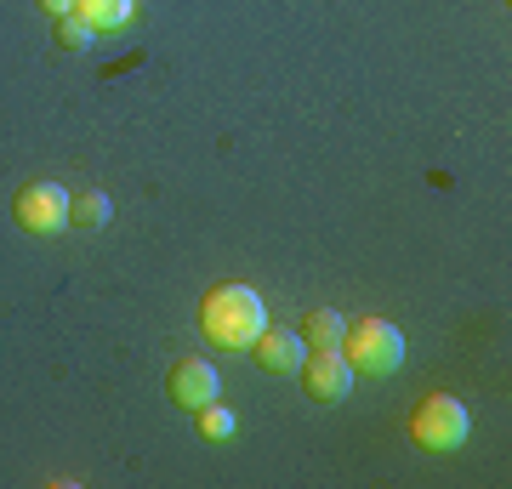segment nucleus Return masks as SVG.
<instances>
[{
	"label": "nucleus",
	"instance_id": "obj_4",
	"mask_svg": "<svg viewBox=\"0 0 512 489\" xmlns=\"http://www.w3.org/2000/svg\"><path fill=\"white\" fill-rule=\"evenodd\" d=\"M23 234H63L69 228V188L63 182H23L18 200H12Z\"/></svg>",
	"mask_w": 512,
	"mask_h": 489
},
{
	"label": "nucleus",
	"instance_id": "obj_5",
	"mask_svg": "<svg viewBox=\"0 0 512 489\" xmlns=\"http://www.w3.org/2000/svg\"><path fill=\"white\" fill-rule=\"evenodd\" d=\"M165 393H171V404H183V410H200V404H211V399L222 393L217 364L177 359V364H171V376H165Z\"/></svg>",
	"mask_w": 512,
	"mask_h": 489
},
{
	"label": "nucleus",
	"instance_id": "obj_8",
	"mask_svg": "<svg viewBox=\"0 0 512 489\" xmlns=\"http://www.w3.org/2000/svg\"><path fill=\"white\" fill-rule=\"evenodd\" d=\"M342 336H348V319H342L336 308L308 313V330H302V342H308V353H342Z\"/></svg>",
	"mask_w": 512,
	"mask_h": 489
},
{
	"label": "nucleus",
	"instance_id": "obj_3",
	"mask_svg": "<svg viewBox=\"0 0 512 489\" xmlns=\"http://www.w3.org/2000/svg\"><path fill=\"white\" fill-rule=\"evenodd\" d=\"M467 427H473L467 404L450 399V393H433V399H421L416 421H410V438L433 455H456L461 444H467Z\"/></svg>",
	"mask_w": 512,
	"mask_h": 489
},
{
	"label": "nucleus",
	"instance_id": "obj_9",
	"mask_svg": "<svg viewBox=\"0 0 512 489\" xmlns=\"http://www.w3.org/2000/svg\"><path fill=\"white\" fill-rule=\"evenodd\" d=\"M74 12L103 35V29H126L137 18V0H74Z\"/></svg>",
	"mask_w": 512,
	"mask_h": 489
},
{
	"label": "nucleus",
	"instance_id": "obj_13",
	"mask_svg": "<svg viewBox=\"0 0 512 489\" xmlns=\"http://www.w3.org/2000/svg\"><path fill=\"white\" fill-rule=\"evenodd\" d=\"M40 12H46V18H69L74 0H40Z\"/></svg>",
	"mask_w": 512,
	"mask_h": 489
},
{
	"label": "nucleus",
	"instance_id": "obj_2",
	"mask_svg": "<svg viewBox=\"0 0 512 489\" xmlns=\"http://www.w3.org/2000/svg\"><path fill=\"white\" fill-rule=\"evenodd\" d=\"M342 359H348L353 370H365V376H393V370L404 364L399 325H387V319H359V325H348Z\"/></svg>",
	"mask_w": 512,
	"mask_h": 489
},
{
	"label": "nucleus",
	"instance_id": "obj_11",
	"mask_svg": "<svg viewBox=\"0 0 512 489\" xmlns=\"http://www.w3.org/2000/svg\"><path fill=\"white\" fill-rule=\"evenodd\" d=\"M194 421H200V433L211 438V444H222V438H234V427H239V421H234V410H222L217 399H211V404H200V410H194Z\"/></svg>",
	"mask_w": 512,
	"mask_h": 489
},
{
	"label": "nucleus",
	"instance_id": "obj_10",
	"mask_svg": "<svg viewBox=\"0 0 512 489\" xmlns=\"http://www.w3.org/2000/svg\"><path fill=\"white\" fill-rule=\"evenodd\" d=\"M109 217H114V205H109V194H97V188H86L80 200H69L74 228H109Z\"/></svg>",
	"mask_w": 512,
	"mask_h": 489
},
{
	"label": "nucleus",
	"instance_id": "obj_12",
	"mask_svg": "<svg viewBox=\"0 0 512 489\" xmlns=\"http://www.w3.org/2000/svg\"><path fill=\"white\" fill-rule=\"evenodd\" d=\"M92 23L80 18V12H69V18H57V46H63V52H86V46H92Z\"/></svg>",
	"mask_w": 512,
	"mask_h": 489
},
{
	"label": "nucleus",
	"instance_id": "obj_6",
	"mask_svg": "<svg viewBox=\"0 0 512 489\" xmlns=\"http://www.w3.org/2000/svg\"><path fill=\"white\" fill-rule=\"evenodd\" d=\"M296 376H302V387H308V399L336 404V399H348V387H353V364L342 359V353H308Z\"/></svg>",
	"mask_w": 512,
	"mask_h": 489
},
{
	"label": "nucleus",
	"instance_id": "obj_7",
	"mask_svg": "<svg viewBox=\"0 0 512 489\" xmlns=\"http://www.w3.org/2000/svg\"><path fill=\"white\" fill-rule=\"evenodd\" d=\"M251 347H256V364L274 370V376H296L302 359H308V342H302V330H291V325H262V336H256Z\"/></svg>",
	"mask_w": 512,
	"mask_h": 489
},
{
	"label": "nucleus",
	"instance_id": "obj_1",
	"mask_svg": "<svg viewBox=\"0 0 512 489\" xmlns=\"http://www.w3.org/2000/svg\"><path fill=\"white\" fill-rule=\"evenodd\" d=\"M262 325H268V308L251 285H217L200 308V330L217 347H251L262 336Z\"/></svg>",
	"mask_w": 512,
	"mask_h": 489
}]
</instances>
